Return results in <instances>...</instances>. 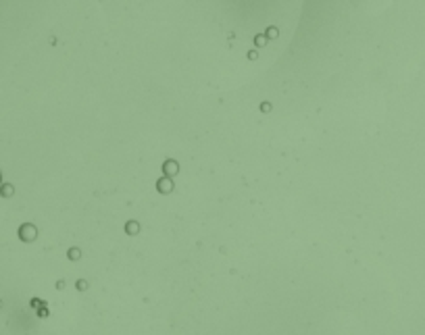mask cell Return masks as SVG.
<instances>
[{
	"label": "cell",
	"instance_id": "obj_1",
	"mask_svg": "<svg viewBox=\"0 0 425 335\" xmlns=\"http://www.w3.org/2000/svg\"><path fill=\"white\" fill-rule=\"evenodd\" d=\"M34 236H36V229H34L32 225H25V227H21V240H25V242H32V240H34Z\"/></svg>",
	"mask_w": 425,
	"mask_h": 335
},
{
	"label": "cell",
	"instance_id": "obj_2",
	"mask_svg": "<svg viewBox=\"0 0 425 335\" xmlns=\"http://www.w3.org/2000/svg\"><path fill=\"white\" fill-rule=\"evenodd\" d=\"M11 192H13V190H11V186H5V190H3V196H11Z\"/></svg>",
	"mask_w": 425,
	"mask_h": 335
}]
</instances>
